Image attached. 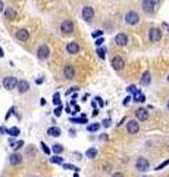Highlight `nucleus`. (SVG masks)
<instances>
[{"instance_id":"1","label":"nucleus","mask_w":169,"mask_h":177,"mask_svg":"<svg viewBox=\"0 0 169 177\" xmlns=\"http://www.w3.org/2000/svg\"><path fill=\"white\" fill-rule=\"evenodd\" d=\"M74 30H75V27H74V22H72L71 19L62 21V24H60V33L63 36H72V34H74Z\"/></svg>"},{"instance_id":"2","label":"nucleus","mask_w":169,"mask_h":177,"mask_svg":"<svg viewBox=\"0 0 169 177\" xmlns=\"http://www.w3.org/2000/svg\"><path fill=\"white\" fill-rule=\"evenodd\" d=\"M150 168V162L147 158H144V157H138L135 160V170L140 171V173H146L147 170Z\"/></svg>"},{"instance_id":"3","label":"nucleus","mask_w":169,"mask_h":177,"mask_svg":"<svg viewBox=\"0 0 169 177\" xmlns=\"http://www.w3.org/2000/svg\"><path fill=\"white\" fill-rule=\"evenodd\" d=\"M125 22H127V25H131V27L137 25L138 22H140V15H138V12H135V10H128V12L125 13Z\"/></svg>"},{"instance_id":"4","label":"nucleus","mask_w":169,"mask_h":177,"mask_svg":"<svg viewBox=\"0 0 169 177\" xmlns=\"http://www.w3.org/2000/svg\"><path fill=\"white\" fill-rule=\"evenodd\" d=\"M110 65H112V68H113L115 71H122V70L125 68V61H124L122 56H113Z\"/></svg>"},{"instance_id":"5","label":"nucleus","mask_w":169,"mask_h":177,"mask_svg":"<svg viewBox=\"0 0 169 177\" xmlns=\"http://www.w3.org/2000/svg\"><path fill=\"white\" fill-rule=\"evenodd\" d=\"M49 56H50V49H49L47 44H41V46H38V49H37V58L40 61H46Z\"/></svg>"},{"instance_id":"6","label":"nucleus","mask_w":169,"mask_h":177,"mask_svg":"<svg viewBox=\"0 0 169 177\" xmlns=\"http://www.w3.org/2000/svg\"><path fill=\"white\" fill-rule=\"evenodd\" d=\"M3 87L6 90H13V88L18 87V80L12 75H8V77L3 78Z\"/></svg>"},{"instance_id":"7","label":"nucleus","mask_w":169,"mask_h":177,"mask_svg":"<svg viewBox=\"0 0 169 177\" xmlns=\"http://www.w3.org/2000/svg\"><path fill=\"white\" fill-rule=\"evenodd\" d=\"M149 40H150L152 43L160 41V40H162V31H160L157 27H152V28L149 30Z\"/></svg>"},{"instance_id":"8","label":"nucleus","mask_w":169,"mask_h":177,"mask_svg":"<svg viewBox=\"0 0 169 177\" xmlns=\"http://www.w3.org/2000/svg\"><path fill=\"white\" fill-rule=\"evenodd\" d=\"M115 44L116 46H119V47H124V46H127L128 44V41H130V38H128V36L125 34V33H119V34H116L115 36Z\"/></svg>"},{"instance_id":"9","label":"nucleus","mask_w":169,"mask_h":177,"mask_svg":"<svg viewBox=\"0 0 169 177\" xmlns=\"http://www.w3.org/2000/svg\"><path fill=\"white\" fill-rule=\"evenodd\" d=\"M127 131L130 134H137L140 131V124H138V120H130L127 123Z\"/></svg>"},{"instance_id":"10","label":"nucleus","mask_w":169,"mask_h":177,"mask_svg":"<svg viewBox=\"0 0 169 177\" xmlns=\"http://www.w3.org/2000/svg\"><path fill=\"white\" fill-rule=\"evenodd\" d=\"M81 16H82V19L87 21V22L93 21V18H94V9H93L91 6H84L82 10H81Z\"/></svg>"},{"instance_id":"11","label":"nucleus","mask_w":169,"mask_h":177,"mask_svg":"<svg viewBox=\"0 0 169 177\" xmlns=\"http://www.w3.org/2000/svg\"><path fill=\"white\" fill-rule=\"evenodd\" d=\"M63 77L66 80H74L75 78V68H74V65L68 63V65L63 66Z\"/></svg>"},{"instance_id":"12","label":"nucleus","mask_w":169,"mask_h":177,"mask_svg":"<svg viewBox=\"0 0 169 177\" xmlns=\"http://www.w3.org/2000/svg\"><path fill=\"white\" fill-rule=\"evenodd\" d=\"M149 117H150V114H149V111H147V109L138 108V109L135 111V118H137L138 121H147Z\"/></svg>"},{"instance_id":"13","label":"nucleus","mask_w":169,"mask_h":177,"mask_svg":"<svg viewBox=\"0 0 169 177\" xmlns=\"http://www.w3.org/2000/svg\"><path fill=\"white\" fill-rule=\"evenodd\" d=\"M141 9L147 15H153L154 13V5L150 2V0H143L141 2Z\"/></svg>"},{"instance_id":"14","label":"nucleus","mask_w":169,"mask_h":177,"mask_svg":"<svg viewBox=\"0 0 169 177\" xmlns=\"http://www.w3.org/2000/svg\"><path fill=\"white\" fill-rule=\"evenodd\" d=\"M9 164L10 165H21L22 164V155L21 153H18V152H13V153H10L9 155Z\"/></svg>"},{"instance_id":"15","label":"nucleus","mask_w":169,"mask_h":177,"mask_svg":"<svg viewBox=\"0 0 169 177\" xmlns=\"http://www.w3.org/2000/svg\"><path fill=\"white\" fill-rule=\"evenodd\" d=\"M66 52H68L69 55H77V53L80 52V44H78L77 41H69V43L66 44Z\"/></svg>"},{"instance_id":"16","label":"nucleus","mask_w":169,"mask_h":177,"mask_svg":"<svg viewBox=\"0 0 169 177\" xmlns=\"http://www.w3.org/2000/svg\"><path fill=\"white\" fill-rule=\"evenodd\" d=\"M16 38H18V41H28V38H30V33H28V30H25V28H19L18 31H16Z\"/></svg>"},{"instance_id":"17","label":"nucleus","mask_w":169,"mask_h":177,"mask_svg":"<svg viewBox=\"0 0 169 177\" xmlns=\"http://www.w3.org/2000/svg\"><path fill=\"white\" fill-rule=\"evenodd\" d=\"M9 145L13 149V152H18L21 148H24V140H15V137H9Z\"/></svg>"},{"instance_id":"18","label":"nucleus","mask_w":169,"mask_h":177,"mask_svg":"<svg viewBox=\"0 0 169 177\" xmlns=\"http://www.w3.org/2000/svg\"><path fill=\"white\" fill-rule=\"evenodd\" d=\"M28 90H30V83L27 80H19L18 81V92L21 95H24V93H27Z\"/></svg>"},{"instance_id":"19","label":"nucleus","mask_w":169,"mask_h":177,"mask_svg":"<svg viewBox=\"0 0 169 177\" xmlns=\"http://www.w3.org/2000/svg\"><path fill=\"white\" fill-rule=\"evenodd\" d=\"M152 83V72L150 71H144L141 78H140V84L141 86H149Z\"/></svg>"},{"instance_id":"20","label":"nucleus","mask_w":169,"mask_h":177,"mask_svg":"<svg viewBox=\"0 0 169 177\" xmlns=\"http://www.w3.org/2000/svg\"><path fill=\"white\" fill-rule=\"evenodd\" d=\"M5 18L6 19H10V21H13V19H16L18 18V13H16V10L13 9V8H5Z\"/></svg>"},{"instance_id":"21","label":"nucleus","mask_w":169,"mask_h":177,"mask_svg":"<svg viewBox=\"0 0 169 177\" xmlns=\"http://www.w3.org/2000/svg\"><path fill=\"white\" fill-rule=\"evenodd\" d=\"M60 128L59 127H50L49 130H47V134H49L50 137H59L60 136Z\"/></svg>"},{"instance_id":"22","label":"nucleus","mask_w":169,"mask_h":177,"mask_svg":"<svg viewBox=\"0 0 169 177\" xmlns=\"http://www.w3.org/2000/svg\"><path fill=\"white\" fill-rule=\"evenodd\" d=\"M100 127H102V123H93V124H88L87 125V130L90 133H96V131L100 130Z\"/></svg>"},{"instance_id":"23","label":"nucleus","mask_w":169,"mask_h":177,"mask_svg":"<svg viewBox=\"0 0 169 177\" xmlns=\"http://www.w3.org/2000/svg\"><path fill=\"white\" fill-rule=\"evenodd\" d=\"M8 134L10 137H18V136H21V130L18 127H10V128H8Z\"/></svg>"},{"instance_id":"24","label":"nucleus","mask_w":169,"mask_h":177,"mask_svg":"<svg viewBox=\"0 0 169 177\" xmlns=\"http://www.w3.org/2000/svg\"><path fill=\"white\" fill-rule=\"evenodd\" d=\"M134 102H137V103H144V102H146V96L141 93V90H138L134 95Z\"/></svg>"},{"instance_id":"25","label":"nucleus","mask_w":169,"mask_h":177,"mask_svg":"<svg viewBox=\"0 0 169 177\" xmlns=\"http://www.w3.org/2000/svg\"><path fill=\"white\" fill-rule=\"evenodd\" d=\"M85 157H87L88 160H94L96 157H97V149H96V148H90V149H87Z\"/></svg>"},{"instance_id":"26","label":"nucleus","mask_w":169,"mask_h":177,"mask_svg":"<svg viewBox=\"0 0 169 177\" xmlns=\"http://www.w3.org/2000/svg\"><path fill=\"white\" fill-rule=\"evenodd\" d=\"M69 121H71V123H78V124H88L87 117H82V115H81V118H74V117H71Z\"/></svg>"},{"instance_id":"27","label":"nucleus","mask_w":169,"mask_h":177,"mask_svg":"<svg viewBox=\"0 0 169 177\" xmlns=\"http://www.w3.org/2000/svg\"><path fill=\"white\" fill-rule=\"evenodd\" d=\"M52 152H53L55 155H59V153L63 152V146H62L60 143H55V145L52 146Z\"/></svg>"},{"instance_id":"28","label":"nucleus","mask_w":169,"mask_h":177,"mask_svg":"<svg viewBox=\"0 0 169 177\" xmlns=\"http://www.w3.org/2000/svg\"><path fill=\"white\" fill-rule=\"evenodd\" d=\"M96 53H97V56L100 58V59H106V47H97V49H96Z\"/></svg>"},{"instance_id":"29","label":"nucleus","mask_w":169,"mask_h":177,"mask_svg":"<svg viewBox=\"0 0 169 177\" xmlns=\"http://www.w3.org/2000/svg\"><path fill=\"white\" fill-rule=\"evenodd\" d=\"M50 162H52V164H57V165L65 164L63 158H62V157H59V155H55V157H52V158H50Z\"/></svg>"},{"instance_id":"30","label":"nucleus","mask_w":169,"mask_h":177,"mask_svg":"<svg viewBox=\"0 0 169 177\" xmlns=\"http://www.w3.org/2000/svg\"><path fill=\"white\" fill-rule=\"evenodd\" d=\"M53 103H55V106H60V105H62V100H60V93H59V92H56V93L53 95Z\"/></svg>"},{"instance_id":"31","label":"nucleus","mask_w":169,"mask_h":177,"mask_svg":"<svg viewBox=\"0 0 169 177\" xmlns=\"http://www.w3.org/2000/svg\"><path fill=\"white\" fill-rule=\"evenodd\" d=\"M40 146H41V151H43V152H44L46 155H50V152H52V149H50L49 146H47V145H46L44 142H41V143H40Z\"/></svg>"},{"instance_id":"32","label":"nucleus","mask_w":169,"mask_h":177,"mask_svg":"<svg viewBox=\"0 0 169 177\" xmlns=\"http://www.w3.org/2000/svg\"><path fill=\"white\" fill-rule=\"evenodd\" d=\"M62 167H63L65 170H74L75 173H78V171H80V168H78V167L72 165V164H62Z\"/></svg>"},{"instance_id":"33","label":"nucleus","mask_w":169,"mask_h":177,"mask_svg":"<svg viewBox=\"0 0 169 177\" xmlns=\"http://www.w3.org/2000/svg\"><path fill=\"white\" fill-rule=\"evenodd\" d=\"M78 90H80V87H78V86H75V87H71L69 90H66V93H65V95H66V96H69V95H74V93H77Z\"/></svg>"},{"instance_id":"34","label":"nucleus","mask_w":169,"mask_h":177,"mask_svg":"<svg viewBox=\"0 0 169 177\" xmlns=\"http://www.w3.org/2000/svg\"><path fill=\"white\" fill-rule=\"evenodd\" d=\"M15 111H16V109H15V106H12V108H10V109L8 111V114L5 115V121H8V120H9V118H10V117H12V115L15 114Z\"/></svg>"},{"instance_id":"35","label":"nucleus","mask_w":169,"mask_h":177,"mask_svg":"<svg viewBox=\"0 0 169 177\" xmlns=\"http://www.w3.org/2000/svg\"><path fill=\"white\" fill-rule=\"evenodd\" d=\"M127 92H128V93H132V95H135V93L138 92V88H137L134 84H131V86H128V87H127Z\"/></svg>"},{"instance_id":"36","label":"nucleus","mask_w":169,"mask_h":177,"mask_svg":"<svg viewBox=\"0 0 169 177\" xmlns=\"http://www.w3.org/2000/svg\"><path fill=\"white\" fill-rule=\"evenodd\" d=\"M91 37H93V38H99V37H103V30H97V31H94V33L91 34Z\"/></svg>"},{"instance_id":"37","label":"nucleus","mask_w":169,"mask_h":177,"mask_svg":"<svg viewBox=\"0 0 169 177\" xmlns=\"http://www.w3.org/2000/svg\"><path fill=\"white\" fill-rule=\"evenodd\" d=\"M96 46L97 47H100V46H103V43H105V37H99V38H96Z\"/></svg>"},{"instance_id":"38","label":"nucleus","mask_w":169,"mask_h":177,"mask_svg":"<svg viewBox=\"0 0 169 177\" xmlns=\"http://www.w3.org/2000/svg\"><path fill=\"white\" fill-rule=\"evenodd\" d=\"M53 114H55L56 117H60V115H62V105H60V106H56V108H55Z\"/></svg>"},{"instance_id":"39","label":"nucleus","mask_w":169,"mask_h":177,"mask_svg":"<svg viewBox=\"0 0 169 177\" xmlns=\"http://www.w3.org/2000/svg\"><path fill=\"white\" fill-rule=\"evenodd\" d=\"M166 165H169V160H166V161H163L162 164H159V165L156 167V171H159V170H162V168H165Z\"/></svg>"},{"instance_id":"40","label":"nucleus","mask_w":169,"mask_h":177,"mask_svg":"<svg viewBox=\"0 0 169 177\" xmlns=\"http://www.w3.org/2000/svg\"><path fill=\"white\" fill-rule=\"evenodd\" d=\"M94 100L97 102V105H99L100 108H103V106H105V102H103V99H102L100 96H96V98H94Z\"/></svg>"},{"instance_id":"41","label":"nucleus","mask_w":169,"mask_h":177,"mask_svg":"<svg viewBox=\"0 0 169 177\" xmlns=\"http://www.w3.org/2000/svg\"><path fill=\"white\" fill-rule=\"evenodd\" d=\"M102 124H103V127H110L112 125V120L110 118H106V120H103Z\"/></svg>"},{"instance_id":"42","label":"nucleus","mask_w":169,"mask_h":177,"mask_svg":"<svg viewBox=\"0 0 169 177\" xmlns=\"http://www.w3.org/2000/svg\"><path fill=\"white\" fill-rule=\"evenodd\" d=\"M131 100H132V98H131V96H127V98L124 99V102H122V105H124V106H128V103H130Z\"/></svg>"},{"instance_id":"43","label":"nucleus","mask_w":169,"mask_h":177,"mask_svg":"<svg viewBox=\"0 0 169 177\" xmlns=\"http://www.w3.org/2000/svg\"><path fill=\"white\" fill-rule=\"evenodd\" d=\"M110 177H125V176H124L122 173H121V171H115V173H113Z\"/></svg>"},{"instance_id":"44","label":"nucleus","mask_w":169,"mask_h":177,"mask_svg":"<svg viewBox=\"0 0 169 177\" xmlns=\"http://www.w3.org/2000/svg\"><path fill=\"white\" fill-rule=\"evenodd\" d=\"M80 112H81V108L78 105H74V114H80ZM74 114H72V115H74Z\"/></svg>"},{"instance_id":"45","label":"nucleus","mask_w":169,"mask_h":177,"mask_svg":"<svg viewBox=\"0 0 169 177\" xmlns=\"http://www.w3.org/2000/svg\"><path fill=\"white\" fill-rule=\"evenodd\" d=\"M65 111H66V112H68V114H74V111H72V109H71V106H69V105H66V108H65Z\"/></svg>"},{"instance_id":"46","label":"nucleus","mask_w":169,"mask_h":177,"mask_svg":"<svg viewBox=\"0 0 169 177\" xmlns=\"http://www.w3.org/2000/svg\"><path fill=\"white\" fill-rule=\"evenodd\" d=\"M2 12H5V5H3L2 0H0V13H2Z\"/></svg>"},{"instance_id":"47","label":"nucleus","mask_w":169,"mask_h":177,"mask_svg":"<svg viewBox=\"0 0 169 177\" xmlns=\"http://www.w3.org/2000/svg\"><path fill=\"white\" fill-rule=\"evenodd\" d=\"M43 81H44V77H40V78H37V80H35V83H37V84H43Z\"/></svg>"},{"instance_id":"48","label":"nucleus","mask_w":169,"mask_h":177,"mask_svg":"<svg viewBox=\"0 0 169 177\" xmlns=\"http://www.w3.org/2000/svg\"><path fill=\"white\" fill-rule=\"evenodd\" d=\"M100 140L103 142V140H107V134H106V133H103V134L100 136Z\"/></svg>"},{"instance_id":"49","label":"nucleus","mask_w":169,"mask_h":177,"mask_svg":"<svg viewBox=\"0 0 169 177\" xmlns=\"http://www.w3.org/2000/svg\"><path fill=\"white\" fill-rule=\"evenodd\" d=\"M0 133H2V134H5V133H6V134H8V130L5 127H0Z\"/></svg>"},{"instance_id":"50","label":"nucleus","mask_w":169,"mask_h":177,"mask_svg":"<svg viewBox=\"0 0 169 177\" xmlns=\"http://www.w3.org/2000/svg\"><path fill=\"white\" fill-rule=\"evenodd\" d=\"M40 105H41V106H44V105H46V99H44V98H41V99H40Z\"/></svg>"},{"instance_id":"51","label":"nucleus","mask_w":169,"mask_h":177,"mask_svg":"<svg viewBox=\"0 0 169 177\" xmlns=\"http://www.w3.org/2000/svg\"><path fill=\"white\" fill-rule=\"evenodd\" d=\"M96 115H99V109H97V108L93 111V117H96Z\"/></svg>"},{"instance_id":"52","label":"nucleus","mask_w":169,"mask_h":177,"mask_svg":"<svg viewBox=\"0 0 169 177\" xmlns=\"http://www.w3.org/2000/svg\"><path fill=\"white\" fill-rule=\"evenodd\" d=\"M150 2H152V3L156 6V5H159V3H160V0H150Z\"/></svg>"},{"instance_id":"53","label":"nucleus","mask_w":169,"mask_h":177,"mask_svg":"<svg viewBox=\"0 0 169 177\" xmlns=\"http://www.w3.org/2000/svg\"><path fill=\"white\" fill-rule=\"evenodd\" d=\"M5 56V52H3V49H2V46H0V58H3Z\"/></svg>"},{"instance_id":"54","label":"nucleus","mask_w":169,"mask_h":177,"mask_svg":"<svg viewBox=\"0 0 169 177\" xmlns=\"http://www.w3.org/2000/svg\"><path fill=\"white\" fill-rule=\"evenodd\" d=\"M69 133H71L72 136H75V130H74V128H71V130H69Z\"/></svg>"},{"instance_id":"55","label":"nucleus","mask_w":169,"mask_h":177,"mask_svg":"<svg viewBox=\"0 0 169 177\" xmlns=\"http://www.w3.org/2000/svg\"><path fill=\"white\" fill-rule=\"evenodd\" d=\"M166 109L169 111V99H168V102H166Z\"/></svg>"},{"instance_id":"56","label":"nucleus","mask_w":169,"mask_h":177,"mask_svg":"<svg viewBox=\"0 0 169 177\" xmlns=\"http://www.w3.org/2000/svg\"><path fill=\"white\" fill-rule=\"evenodd\" d=\"M74 177H80V174L78 173H74Z\"/></svg>"},{"instance_id":"57","label":"nucleus","mask_w":169,"mask_h":177,"mask_svg":"<svg viewBox=\"0 0 169 177\" xmlns=\"http://www.w3.org/2000/svg\"><path fill=\"white\" fill-rule=\"evenodd\" d=\"M168 81H169V77H168Z\"/></svg>"},{"instance_id":"58","label":"nucleus","mask_w":169,"mask_h":177,"mask_svg":"<svg viewBox=\"0 0 169 177\" xmlns=\"http://www.w3.org/2000/svg\"><path fill=\"white\" fill-rule=\"evenodd\" d=\"M37 177H38V176H37Z\"/></svg>"}]
</instances>
